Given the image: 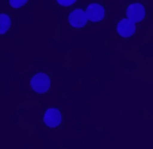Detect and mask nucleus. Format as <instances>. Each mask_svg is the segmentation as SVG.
<instances>
[{
  "mask_svg": "<svg viewBox=\"0 0 153 149\" xmlns=\"http://www.w3.org/2000/svg\"><path fill=\"white\" fill-rule=\"evenodd\" d=\"M85 14L88 16V20L91 22H99L104 18V7L99 3H91L87 7Z\"/></svg>",
  "mask_w": 153,
  "mask_h": 149,
  "instance_id": "423d86ee",
  "label": "nucleus"
},
{
  "mask_svg": "<svg viewBox=\"0 0 153 149\" xmlns=\"http://www.w3.org/2000/svg\"><path fill=\"white\" fill-rule=\"evenodd\" d=\"M145 7L140 3H131L130 6H127L126 8V16L127 19H130L131 22H141L145 18Z\"/></svg>",
  "mask_w": 153,
  "mask_h": 149,
  "instance_id": "f03ea898",
  "label": "nucleus"
},
{
  "mask_svg": "<svg viewBox=\"0 0 153 149\" xmlns=\"http://www.w3.org/2000/svg\"><path fill=\"white\" fill-rule=\"evenodd\" d=\"M62 121V117H61V112L56 107H50L45 111L43 114V123L49 127H57L58 125Z\"/></svg>",
  "mask_w": 153,
  "mask_h": 149,
  "instance_id": "7ed1b4c3",
  "label": "nucleus"
},
{
  "mask_svg": "<svg viewBox=\"0 0 153 149\" xmlns=\"http://www.w3.org/2000/svg\"><path fill=\"white\" fill-rule=\"evenodd\" d=\"M117 31L121 37L123 38H129L136 33V23L131 22L130 19H122L119 20V23L117 25Z\"/></svg>",
  "mask_w": 153,
  "mask_h": 149,
  "instance_id": "39448f33",
  "label": "nucleus"
},
{
  "mask_svg": "<svg viewBox=\"0 0 153 149\" xmlns=\"http://www.w3.org/2000/svg\"><path fill=\"white\" fill-rule=\"evenodd\" d=\"M68 20H69V25L75 29H81L87 25V20H88V16H87L85 11L84 10H73L72 12L68 16Z\"/></svg>",
  "mask_w": 153,
  "mask_h": 149,
  "instance_id": "20e7f679",
  "label": "nucleus"
},
{
  "mask_svg": "<svg viewBox=\"0 0 153 149\" xmlns=\"http://www.w3.org/2000/svg\"><path fill=\"white\" fill-rule=\"evenodd\" d=\"M60 6H64V7H69V6H72L73 3H75L76 0H56Z\"/></svg>",
  "mask_w": 153,
  "mask_h": 149,
  "instance_id": "1a4fd4ad",
  "label": "nucleus"
},
{
  "mask_svg": "<svg viewBox=\"0 0 153 149\" xmlns=\"http://www.w3.org/2000/svg\"><path fill=\"white\" fill-rule=\"evenodd\" d=\"M30 87L33 88V91L38 92V94H45L50 88V77L43 72L35 73L30 80Z\"/></svg>",
  "mask_w": 153,
  "mask_h": 149,
  "instance_id": "f257e3e1",
  "label": "nucleus"
},
{
  "mask_svg": "<svg viewBox=\"0 0 153 149\" xmlns=\"http://www.w3.org/2000/svg\"><path fill=\"white\" fill-rule=\"evenodd\" d=\"M27 1H29V0H10V4H11V7H14V8H19V7L25 6Z\"/></svg>",
  "mask_w": 153,
  "mask_h": 149,
  "instance_id": "6e6552de",
  "label": "nucleus"
},
{
  "mask_svg": "<svg viewBox=\"0 0 153 149\" xmlns=\"http://www.w3.org/2000/svg\"><path fill=\"white\" fill-rule=\"evenodd\" d=\"M11 27V19L7 14H0V34H4Z\"/></svg>",
  "mask_w": 153,
  "mask_h": 149,
  "instance_id": "0eeeda50",
  "label": "nucleus"
}]
</instances>
